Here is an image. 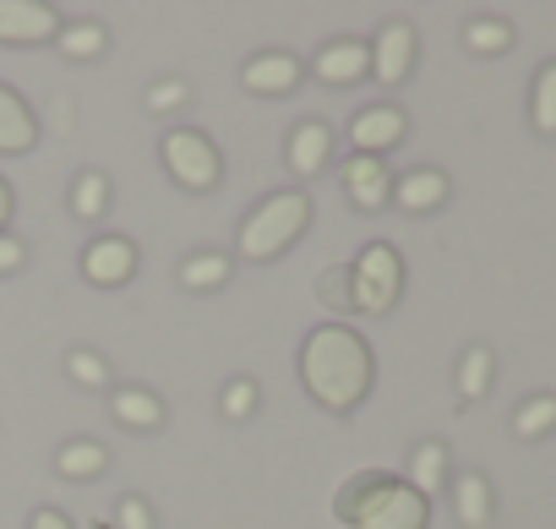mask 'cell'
Masks as SVG:
<instances>
[{
	"mask_svg": "<svg viewBox=\"0 0 556 529\" xmlns=\"http://www.w3.org/2000/svg\"><path fill=\"white\" fill-rule=\"evenodd\" d=\"M301 377L312 388V399L333 415H350L366 393H371V350L355 328H317L306 344H301Z\"/></svg>",
	"mask_w": 556,
	"mask_h": 529,
	"instance_id": "1",
	"label": "cell"
},
{
	"mask_svg": "<svg viewBox=\"0 0 556 529\" xmlns=\"http://www.w3.org/2000/svg\"><path fill=\"white\" fill-rule=\"evenodd\" d=\"M333 513L355 529H426L431 502L409 480H393L388 469H355L339 486Z\"/></svg>",
	"mask_w": 556,
	"mask_h": 529,
	"instance_id": "2",
	"label": "cell"
},
{
	"mask_svg": "<svg viewBox=\"0 0 556 529\" xmlns=\"http://www.w3.org/2000/svg\"><path fill=\"white\" fill-rule=\"evenodd\" d=\"M306 224H312V202H306L301 191H273V197L256 202V213L240 224V251H245L251 262H267V256L285 251Z\"/></svg>",
	"mask_w": 556,
	"mask_h": 529,
	"instance_id": "3",
	"label": "cell"
},
{
	"mask_svg": "<svg viewBox=\"0 0 556 529\" xmlns=\"http://www.w3.org/2000/svg\"><path fill=\"white\" fill-rule=\"evenodd\" d=\"M399 290H404V262H399V251H393L388 240H371V245L361 251V262L350 268V306L366 312V317H382V312L399 301Z\"/></svg>",
	"mask_w": 556,
	"mask_h": 529,
	"instance_id": "4",
	"label": "cell"
},
{
	"mask_svg": "<svg viewBox=\"0 0 556 529\" xmlns=\"http://www.w3.org/2000/svg\"><path fill=\"white\" fill-rule=\"evenodd\" d=\"M164 164H169V175H175L186 191H207V186H218V175H224L218 148H213L202 131H191V126H180V131L164 137Z\"/></svg>",
	"mask_w": 556,
	"mask_h": 529,
	"instance_id": "5",
	"label": "cell"
},
{
	"mask_svg": "<svg viewBox=\"0 0 556 529\" xmlns=\"http://www.w3.org/2000/svg\"><path fill=\"white\" fill-rule=\"evenodd\" d=\"M131 274H137V245H131L126 235H104V240H93V245L83 251V279L99 285V290H115V285H126Z\"/></svg>",
	"mask_w": 556,
	"mask_h": 529,
	"instance_id": "6",
	"label": "cell"
},
{
	"mask_svg": "<svg viewBox=\"0 0 556 529\" xmlns=\"http://www.w3.org/2000/svg\"><path fill=\"white\" fill-rule=\"evenodd\" d=\"M61 17L55 7H39V0H0V45H39L55 39Z\"/></svg>",
	"mask_w": 556,
	"mask_h": 529,
	"instance_id": "7",
	"label": "cell"
},
{
	"mask_svg": "<svg viewBox=\"0 0 556 529\" xmlns=\"http://www.w3.org/2000/svg\"><path fill=\"white\" fill-rule=\"evenodd\" d=\"M404 131H409V121H404V110H393V104H371V110H361V115L350 121V142H355V153H366V159H382L388 148H399Z\"/></svg>",
	"mask_w": 556,
	"mask_h": 529,
	"instance_id": "8",
	"label": "cell"
},
{
	"mask_svg": "<svg viewBox=\"0 0 556 529\" xmlns=\"http://www.w3.org/2000/svg\"><path fill=\"white\" fill-rule=\"evenodd\" d=\"M409 66H415V28L409 23H388L377 34V45H371V77L393 88V83L409 77Z\"/></svg>",
	"mask_w": 556,
	"mask_h": 529,
	"instance_id": "9",
	"label": "cell"
},
{
	"mask_svg": "<svg viewBox=\"0 0 556 529\" xmlns=\"http://www.w3.org/2000/svg\"><path fill=\"white\" fill-rule=\"evenodd\" d=\"M344 191H350V202L361 207V213H377V207H388V164L382 159H366V153H355L350 164H344Z\"/></svg>",
	"mask_w": 556,
	"mask_h": 529,
	"instance_id": "10",
	"label": "cell"
},
{
	"mask_svg": "<svg viewBox=\"0 0 556 529\" xmlns=\"http://www.w3.org/2000/svg\"><path fill=\"white\" fill-rule=\"evenodd\" d=\"M39 142V121L17 88L0 83V153H28Z\"/></svg>",
	"mask_w": 556,
	"mask_h": 529,
	"instance_id": "11",
	"label": "cell"
},
{
	"mask_svg": "<svg viewBox=\"0 0 556 529\" xmlns=\"http://www.w3.org/2000/svg\"><path fill=\"white\" fill-rule=\"evenodd\" d=\"M323 83H333V88H350V83H361L366 72H371V45H361V39H339V45H328L323 55H317V66H312Z\"/></svg>",
	"mask_w": 556,
	"mask_h": 529,
	"instance_id": "12",
	"label": "cell"
},
{
	"mask_svg": "<svg viewBox=\"0 0 556 529\" xmlns=\"http://www.w3.org/2000/svg\"><path fill=\"white\" fill-rule=\"evenodd\" d=\"M240 83L251 93H262V99H278V93L301 88V61L295 55H256V61H245Z\"/></svg>",
	"mask_w": 556,
	"mask_h": 529,
	"instance_id": "13",
	"label": "cell"
},
{
	"mask_svg": "<svg viewBox=\"0 0 556 529\" xmlns=\"http://www.w3.org/2000/svg\"><path fill=\"white\" fill-rule=\"evenodd\" d=\"M328 153H333V131L323 121H301L295 137H290V169L295 175H317L328 164Z\"/></svg>",
	"mask_w": 556,
	"mask_h": 529,
	"instance_id": "14",
	"label": "cell"
},
{
	"mask_svg": "<svg viewBox=\"0 0 556 529\" xmlns=\"http://www.w3.org/2000/svg\"><path fill=\"white\" fill-rule=\"evenodd\" d=\"M393 197H399L404 213H431V207L447 202V175H442V169H409Z\"/></svg>",
	"mask_w": 556,
	"mask_h": 529,
	"instance_id": "15",
	"label": "cell"
},
{
	"mask_svg": "<svg viewBox=\"0 0 556 529\" xmlns=\"http://www.w3.org/2000/svg\"><path fill=\"white\" fill-rule=\"evenodd\" d=\"M453 507H458V524H464V529H480V524L491 518V480H485L480 469L458 475V480H453Z\"/></svg>",
	"mask_w": 556,
	"mask_h": 529,
	"instance_id": "16",
	"label": "cell"
},
{
	"mask_svg": "<svg viewBox=\"0 0 556 529\" xmlns=\"http://www.w3.org/2000/svg\"><path fill=\"white\" fill-rule=\"evenodd\" d=\"M442 480H447V448H442V442H420L415 458H409V486L431 502V496L442 491Z\"/></svg>",
	"mask_w": 556,
	"mask_h": 529,
	"instance_id": "17",
	"label": "cell"
},
{
	"mask_svg": "<svg viewBox=\"0 0 556 529\" xmlns=\"http://www.w3.org/2000/svg\"><path fill=\"white\" fill-rule=\"evenodd\" d=\"M115 420L131 426V431H153L164 420V404L148 393V388H121L115 393Z\"/></svg>",
	"mask_w": 556,
	"mask_h": 529,
	"instance_id": "18",
	"label": "cell"
},
{
	"mask_svg": "<svg viewBox=\"0 0 556 529\" xmlns=\"http://www.w3.org/2000/svg\"><path fill=\"white\" fill-rule=\"evenodd\" d=\"M529 121H534V131H540V137H556V61H545V66H540V77H534Z\"/></svg>",
	"mask_w": 556,
	"mask_h": 529,
	"instance_id": "19",
	"label": "cell"
},
{
	"mask_svg": "<svg viewBox=\"0 0 556 529\" xmlns=\"http://www.w3.org/2000/svg\"><path fill=\"white\" fill-rule=\"evenodd\" d=\"M224 279H229V256L224 251H197V256H186V268H180L186 290H218Z\"/></svg>",
	"mask_w": 556,
	"mask_h": 529,
	"instance_id": "20",
	"label": "cell"
},
{
	"mask_svg": "<svg viewBox=\"0 0 556 529\" xmlns=\"http://www.w3.org/2000/svg\"><path fill=\"white\" fill-rule=\"evenodd\" d=\"M491 371H496V361H491V350H485V344L464 350V361H458V393H464V399H485Z\"/></svg>",
	"mask_w": 556,
	"mask_h": 529,
	"instance_id": "21",
	"label": "cell"
},
{
	"mask_svg": "<svg viewBox=\"0 0 556 529\" xmlns=\"http://www.w3.org/2000/svg\"><path fill=\"white\" fill-rule=\"evenodd\" d=\"M55 464H61L66 480H93V475H104V448L99 442H66Z\"/></svg>",
	"mask_w": 556,
	"mask_h": 529,
	"instance_id": "22",
	"label": "cell"
},
{
	"mask_svg": "<svg viewBox=\"0 0 556 529\" xmlns=\"http://www.w3.org/2000/svg\"><path fill=\"white\" fill-rule=\"evenodd\" d=\"M72 207H77V218H99L110 207V180L99 169H83L77 186H72Z\"/></svg>",
	"mask_w": 556,
	"mask_h": 529,
	"instance_id": "23",
	"label": "cell"
},
{
	"mask_svg": "<svg viewBox=\"0 0 556 529\" xmlns=\"http://www.w3.org/2000/svg\"><path fill=\"white\" fill-rule=\"evenodd\" d=\"M556 426V393H540V399H529L518 415H513V431L523 437V442H534V437H545Z\"/></svg>",
	"mask_w": 556,
	"mask_h": 529,
	"instance_id": "24",
	"label": "cell"
},
{
	"mask_svg": "<svg viewBox=\"0 0 556 529\" xmlns=\"http://www.w3.org/2000/svg\"><path fill=\"white\" fill-rule=\"evenodd\" d=\"M464 45H469L475 55H502V50H513V28L496 23V17H480V23L464 28Z\"/></svg>",
	"mask_w": 556,
	"mask_h": 529,
	"instance_id": "25",
	"label": "cell"
},
{
	"mask_svg": "<svg viewBox=\"0 0 556 529\" xmlns=\"http://www.w3.org/2000/svg\"><path fill=\"white\" fill-rule=\"evenodd\" d=\"M55 39H61V50H66L72 61H93V55H104V45H110V34L93 28V23H83V28H61Z\"/></svg>",
	"mask_w": 556,
	"mask_h": 529,
	"instance_id": "26",
	"label": "cell"
},
{
	"mask_svg": "<svg viewBox=\"0 0 556 529\" xmlns=\"http://www.w3.org/2000/svg\"><path fill=\"white\" fill-rule=\"evenodd\" d=\"M66 371H72V382H83V388H104V382H110V371H104V361H99L93 350H72Z\"/></svg>",
	"mask_w": 556,
	"mask_h": 529,
	"instance_id": "27",
	"label": "cell"
},
{
	"mask_svg": "<svg viewBox=\"0 0 556 529\" xmlns=\"http://www.w3.org/2000/svg\"><path fill=\"white\" fill-rule=\"evenodd\" d=\"M317 295H323V306H350V268H323L317 274Z\"/></svg>",
	"mask_w": 556,
	"mask_h": 529,
	"instance_id": "28",
	"label": "cell"
},
{
	"mask_svg": "<svg viewBox=\"0 0 556 529\" xmlns=\"http://www.w3.org/2000/svg\"><path fill=\"white\" fill-rule=\"evenodd\" d=\"M251 410H256V382H251V377H235V382L224 388V415H229V420H245Z\"/></svg>",
	"mask_w": 556,
	"mask_h": 529,
	"instance_id": "29",
	"label": "cell"
},
{
	"mask_svg": "<svg viewBox=\"0 0 556 529\" xmlns=\"http://www.w3.org/2000/svg\"><path fill=\"white\" fill-rule=\"evenodd\" d=\"M180 104H186V83L169 77V83H153V88H148V110H153V115H169V110H180Z\"/></svg>",
	"mask_w": 556,
	"mask_h": 529,
	"instance_id": "30",
	"label": "cell"
},
{
	"mask_svg": "<svg viewBox=\"0 0 556 529\" xmlns=\"http://www.w3.org/2000/svg\"><path fill=\"white\" fill-rule=\"evenodd\" d=\"M115 529H153V513L142 496H121L115 502Z\"/></svg>",
	"mask_w": 556,
	"mask_h": 529,
	"instance_id": "31",
	"label": "cell"
},
{
	"mask_svg": "<svg viewBox=\"0 0 556 529\" xmlns=\"http://www.w3.org/2000/svg\"><path fill=\"white\" fill-rule=\"evenodd\" d=\"M23 256H28V245H23L17 235H0V274H17Z\"/></svg>",
	"mask_w": 556,
	"mask_h": 529,
	"instance_id": "32",
	"label": "cell"
},
{
	"mask_svg": "<svg viewBox=\"0 0 556 529\" xmlns=\"http://www.w3.org/2000/svg\"><path fill=\"white\" fill-rule=\"evenodd\" d=\"M28 529H72V518H66V513H55V507H39Z\"/></svg>",
	"mask_w": 556,
	"mask_h": 529,
	"instance_id": "33",
	"label": "cell"
},
{
	"mask_svg": "<svg viewBox=\"0 0 556 529\" xmlns=\"http://www.w3.org/2000/svg\"><path fill=\"white\" fill-rule=\"evenodd\" d=\"M7 224H12V186L0 180V235H7Z\"/></svg>",
	"mask_w": 556,
	"mask_h": 529,
	"instance_id": "34",
	"label": "cell"
}]
</instances>
